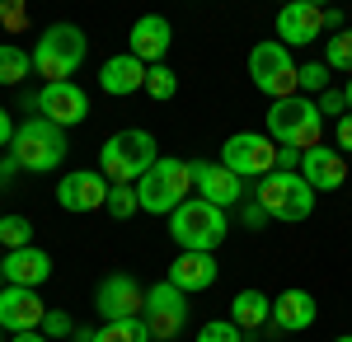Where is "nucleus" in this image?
Wrapping results in <instances>:
<instances>
[{
  "label": "nucleus",
  "instance_id": "nucleus-1",
  "mask_svg": "<svg viewBox=\"0 0 352 342\" xmlns=\"http://www.w3.org/2000/svg\"><path fill=\"white\" fill-rule=\"evenodd\" d=\"M89 56V38L80 24H52L43 28L38 47H33V71L43 76V84H66Z\"/></svg>",
  "mask_w": 352,
  "mask_h": 342
},
{
  "label": "nucleus",
  "instance_id": "nucleus-2",
  "mask_svg": "<svg viewBox=\"0 0 352 342\" xmlns=\"http://www.w3.org/2000/svg\"><path fill=\"white\" fill-rule=\"evenodd\" d=\"M155 159H160L155 136L141 132V127H127V132H118V136L104 141V150H99V174H104L109 183H141Z\"/></svg>",
  "mask_w": 352,
  "mask_h": 342
},
{
  "label": "nucleus",
  "instance_id": "nucleus-3",
  "mask_svg": "<svg viewBox=\"0 0 352 342\" xmlns=\"http://www.w3.org/2000/svg\"><path fill=\"white\" fill-rule=\"evenodd\" d=\"M169 235H174V244H179L184 253H212L221 239L230 235V220H226L221 207L192 197V202H184V207L169 216Z\"/></svg>",
  "mask_w": 352,
  "mask_h": 342
},
{
  "label": "nucleus",
  "instance_id": "nucleus-4",
  "mask_svg": "<svg viewBox=\"0 0 352 342\" xmlns=\"http://www.w3.org/2000/svg\"><path fill=\"white\" fill-rule=\"evenodd\" d=\"M66 150H71L66 132L52 127L47 117H28L24 127L14 132V141H10V159L19 169H28V174H52L56 164L66 159Z\"/></svg>",
  "mask_w": 352,
  "mask_h": 342
},
{
  "label": "nucleus",
  "instance_id": "nucleus-5",
  "mask_svg": "<svg viewBox=\"0 0 352 342\" xmlns=\"http://www.w3.org/2000/svg\"><path fill=\"white\" fill-rule=\"evenodd\" d=\"M320 132H324V117H320L315 99H305V94L277 99V104L268 108V141L272 146L310 150V146H320Z\"/></svg>",
  "mask_w": 352,
  "mask_h": 342
},
{
  "label": "nucleus",
  "instance_id": "nucleus-6",
  "mask_svg": "<svg viewBox=\"0 0 352 342\" xmlns=\"http://www.w3.org/2000/svg\"><path fill=\"white\" fill-rule=\"evenodd\" d=\"M188 187H192V169L188 159H174V155H160L151 164V174L136 183V197H141V211H155V216H174V211L188 202Z\"/></svg>",
  "mask_w": 352,
  "mask_h": 342
},
{
  "label": "nucleus",
  "instance_id": "nucleus-7",
  "mask_svg": "<svg viewBox=\"0 0 352 342\" xmlns=\"http://www.w3.org/2000/svg\"><path fill=\"white\" fill-rule=\"evenodd\" d=\"M296 71H300V61L292 56V47H282L277 38H272V43H258V47L249 52V80L268 94L272 104L296 94Z\"/></svg>",
  "mask_w": 352,
  "mask_h": 342
},
{
  "label": "nucleus",
  "instance_id": "nucleus-8",
  "mask_svg": "<svg viewBox=\"0 0 352 342\" xmlns=\"http://www.w3.org/2000/svg\"><path fill=\"white\" fill-rule=\"evenodd\" d=\"M258 207L268 211V220L296 225L315 211V187L300 174H268V179H258Z\"/></svg>",
  "mask_w": 352,
  "mask_h": 342
},
{
  "label": "nucleus",
  "instance_id": "nucleus-9",
  "mask_svg": "<svg viewBox=\"0 0 352 342\" xmlns=\"http://www.w3.org/2000/svg\"><path fill=\"white\" fill-rule=\"evenodd\" d=\"M221 164L235 179H268L277 169V146L258 132H235V136H226V146H221Z\"/></svg>",
  "mask_w": 352,
  "mask_h": 342
},
{
  "label": "nucleus",
  "instance_id": "nucleus-10",
  "mask_svg": "<svg viewBox=\"0 0 352 342\" xmlns=\"http://www.w3.org/2000/svg\"><path fill=\"white\" fill-rule=\"evenodd\" d=\"M146 328H151V338L155 342H174L179 338V328L188 323V295L179 286H169V282H160V286L146 290Z\"/></svg>",
  "mask_w": 352,
  "mask_h": 342
},
{
  "label": "nucleus",
  "instance_id": "nucleus-11",
  "mask_svg": "<svg viewBox=\"0 0 352 342\" xmlns=\"http://www.w3.org/2000/svg\"><path fill=\"white\" fill-rule=\"evenodd\" d=\"M94 310H99V319H104V323L141 319V315H146V290H141V282H136V277L113 272V277H104V282H99V290H94Z\"/></svg>",
  "mask_w": 352,
  "mask_h": 342
},
{
  "label": "nucleus",
  "instance_id": "nucleus-12",
  "mask_svg": "<svg viewBox=\"0 0 352 342\" xmlns=\"http://www.w3.org/2000/svg\"><path fill=\"white\" fill-rule=\"evenodd\" d=\"M28 104L38 108V117H47V122L61 127V132L89 117V94H85L80 84H71V80H66V84H43Z\"/></svg>",
  "mask_w": 352,
  "mask_h": 342
},
{
  "label": "nucleus",
  "instance_id": "nucleus-13",
  "mask_svg": "<svg viewBox=\"0 0 352 342\" xmlns=\"http://www.w3.org/2000/svg\"><path fill=\"white\" fill-rule=\"evenodd\" d=\"M324 33V5L315 0H292L277 10V43L282 47H310Z\"/></svg>",
  "mask_w": 352,
  "mask_h": 342
},
{
  "label": "nucleus",
  "instance_id": "nucleus-14",
  "mask_svg": "<svg viewBox=\"0 0 352 342\" xmlns=\"http://www.w3.org/2000/svg\"><path fill=\"white\" fill-rule=\"evenodd\" d=\"M43 315H47V305L38 300V290L28 286H5L0 290V328L5 333H38L43 328Z\"/></svg>",
  "mask_w": 352,
  "mask_h": 342
},
{
  "label": "nucleus",
  "instance_id": "nucleus-15",
  "mask_svg": "<svg viewBox=\"0 0 352 342\" xmlns=\"http://www.w3.org/2000/svg\"><path fill=\"white\" fill-rule=\"evenodd\" d=\"M188 169H192V187H197L202 202H212V207H221V211L240 202V183L244 179H235L221 159H192Z\"/></svg>",
  "mask_w": 352,
  "mask_h": 342
},
{
  "label": "nucleus",
  "instance_id": "nucleus-16",
  "mask_svg": "<svg viewBox=\"0 0 352 342\" xmlns=\"http://www.w3.org/2000/svg\"><path fill=\"white\" fill-rule=\"evenodd\" d=\"M109 179L94 169H80V174H66L61 183H56V202H61V211H99L109 207Z\"/></svg>",
  "mask_w": 352,
  "mask_h": 342
},
{
  "label": "nucleus",
  "instance_id": "nucleus-17",
  "mask_svg": "<svg viewBox=\"0 0 352 342\" xmlns=\"http://www.w3.org/2000/svg\"><path fill=\"white\" fill-rule=\"evenodd\" d=\"M169 43H174V28L164 14H141L132 24V38H127V52L136 61H146V66H164V52H169Z\"/></svg>",
  "mask_w": 352,
  "mask_h": 342
},
{
  "label": "nucleus",
  "instance_id": "nucleus-18",
  "mask_svg": "<svg viewBox=\"0 0 352 342\" xmlns=\"http://www.w3.org/2000/svg\"><path fill=\"white\" fill-rule=\"evenodd\" d=\"M300 179L315 187V192H338L348 183V159L343 150H329V146H310L300 155Z\"/></svg>",
  "mask_w": 352,
  "mask_h": 342
},
{
  "label": "nucleus",
  "instance_id": "nucleus-19",
  "mask_svg": "<svg viewBox=\"0 0 352 342\" xmlns=\"http://www.w3.org/2000/svg\"><path fill=\"white\" fill-rule=\"evenodd\" d=\"M0 272H5V286H28L38 290L47 277H52V258L43 253V249H14V253H5L0 258Z\"/></svg>",
  "mask_w": 352,
  "mask_h": 342
},
{
  "label": "nucleus",
  "instance_id": "nucleus-20",
  "mask_svg": "<svg viewBox=\"0 0 352 342\" xmlns=\"http://www.w3.org/2000/svg\"><path fill=\"white\" fill-rule=\"evenodd\" d=\"M146 71H151L146 61H136L132 52H118L99 66V89L113 94V99H127L136 89H146Z\"/></svg>",
  "mask_w": 352,
  "mask_h": 342
},
{
  "label": "nucleus",
  "instance_id": "nucleus-21",
  "mask_svg": "<svg viewBox=\"0 0 352 342\" xmlns=\"http://www.w3.org/2000/svg\"><path fill=\"white\" fill-rule=\"evenodd\" d=\"M217 258H212V253H179V258H174V263H169V277H164V282H169V286H179L184 290V295H188V290H207V286H217Z\"/></svg>",
  "mask_w": 352,
  "mask_h": 342
},
{
  "label": "nucleus",
  "instance_id": "nucleus-22",
  "mask_svg": "<svg viewBox=\"0 0 352 342\" xmlns=\"http://www.w3.org/2000/svg\"><path fill=\"white\" fill-rule=\"evenodd\" d=\"M315 315H320V310H315V295L300 290V286L282 290V295L272 300V328H282V333H300V328H310Z\"/></svg>",
  "mask_w": 352,
  "mask_h": 342
},
{
  "label": "nucleus",
  "instance_id": "nucleus-23",
  "mask_svg": "<svg viewBox=\"0 0 352 342\" xmlns=\"http://www.w3.org/2000/svg\"><path fill=\"white\" fill-rule=\"evenodd\" d=\"M230 323L240 328V333H249V328H258V323H272V300L263 295V290H240L235 300H230Z\"/></svg>",
  "mask_w": 352,
  "mask_h": 342
},
{
  "label": "nucleus",
  "instance_id": "nucleus-24",
  "mask_svg": "<svg viewBox=\"0 0 352 342\" xmlns=\"http://www.w3.org/2000/svg\"><path fill=\"white\" fill-rule=\"evenodd\" d=\"M28 71H33V52L14 47V43H0V84H24Z\"/></svg>",
  "mask_w": 352,
  "mask_h": 342
},
{
  "label": "nucleus",
  "instance_id": "nucleus-25",
  "mask_svg": "<svg viewBox=\"0 0 352 342\" xmlns=\"http://www.w3.org/2000/svg\"><path fill=\"white\" fill-rule=\"evenodd\" d=\"M0 244H5V253L28 249V244H33V220L19 216V211H5V216H0Z\"/></svg>",
  "mask_w": 352,
  "mask_h": 342
},
{
  "label": "nucleus",
  "instance_id": "nucleus-26",
  "mask_svg": "<svg viewBox=\"0 0 352 342\" xmlns=\"http://www.w3.org/2000/svg\"><path fill=\"white\" fill-rule=\"evenodd\" d=\"M89 342H151L146 319H122V323H104Z\"/></svg>",
  "mask_w": 352,
  "mask_h": 342
},
{
  "label": "nucleus",
  "instance_id": "nucleus-27",
  "mask_svg": "<svg viewBox=\"0 0 352 342\" xmlns=\"http://www.w3.org/2000/svg\"><path fill=\"white\" fill-rule=\"evenodd\" d=\"M324 66H329V71H348V76H352V24L343 28V33H329Z\"/></svg>",
  "mask_w": 352,
  "mask_h": 342
},
{
  "label": "nucleus",
  "instance_id": "nucleus-28",
  "mask_svg": "<svg viewBox=\"0 0 352 342\" xmlns=\"http://www.w3.org/2000/svg\"><path fill=\"white\" fill-rule=\"evenodd\" d=\"M141 211V197H136L132 183H113L109 187V216H118V220H127V216H136Z\"/></svg>",
  "mask_w": 352,
  "mask_h": 342
},
{
  "label": "nucleus",
  "instance_id": "nucleus-29",
  "mask_svg": "<svg viewBox=\"0 0 352 342\" xmlns=\"http://www.w3.org/2000/svg\"><path fill=\"white\" fill-rule=\"evenodd\" d=\"M146 94H151V99H174V94H179V76H174L169 66H151V71H146Z\"/></svg>",
  "mask_w": 352,
  "mask_h": 342
},
{
  "label": "nucleus",
  "instance_id": "nucleus-30",
  "mask_svg": "<svg viewBox=\"0 0 352 342\" xmlns=\"http://www.w3.org/2000/svg\"><path fill=\"white\" fill-rule=\"evenodd\" d=\"M296 84L310 94V99L324 94V89H329V66H324V61H305V66L296 71Z\"/></svg>",
  "mask_w": 352,
  "mask_h": 342
},
{
  "label": "nucleus",
  "instance_id": "nucleus-31",
  "mask_svg": "<svg viewBox=\"0 0 352 342\" xmlns=\"http://www.w3.org/2000/svg\"><path fill=\"white\" fill-rule=\"evenodd\" d=\"M197 342H244V333L230 323V319H207L202 333H197Z\"/></svg>",
  "mask_w": 352,
  "mask_h": 342
},
{
  "label": "nucleus",
  "instance_id": "nucleus-32",
  "mask_svg": "<svg viewBox=\"0 0 352 342\" xmlns=\"http://www.w3.org/2000/svg\"><path fill=\"white\" fill-rule=\"evenodd\" d=\"M38 333H43V338H71L76 328H71V315H66V310H47Z\"/></svg>",
  "mask_w": 352,
  "mask_h": 342
},
{
  "label": "nucleus",
  "instance_id": "nucleus-33",
  "mask_svg": "<svg viewBox=\"0 0 352 342\" xmlns=\"http://www.w3.org/2000/svg\"><path fill=\"white\" fill-rule=\"evenodd\" d=\"M315 108H320V117H348V99H343V89H324V94H315Z\"/></svg>",
  "mask_w": 352,
  "mask_h": 342
},
{
  "label": "nucleus",
  "instance_id": "nucleus-34",
  "mask_svg": "<svg viewBox=\"0 0 352 342\" xmlns=\"http://www.w3.org/2000/svg\"><path fill=\"white\" fill-rule=\"evenodd\" d=\"M300 155L296 146H277V174H300Z\"/></svg>",
  "mask_w": 352,
  "mask_h": 342
},
{
  "label": "nucleus",
  "instance_id": "nucleus-35",
  "mask_svg": "<svg viewBox=\"0 0 352 342\" xmlns=\"http://www.w3.org/2000/svg\"><path fill=\"white\" fill-rule=\"evenodd\" d=\"M0 19H5V28H24V5H0Z\"/></svg>",
  "mask_w": 352,
  "mask_h": 342
},
{
  "label": "nucleus",
  "instance_id": "nucleus-36",
  "mask_svg": "<svg viewBox=\"0 0 352 342\" xmlns=\"http://www.w3.org/2000/svg\"><path fill=\"white\" fill-rule=\"evenodd\" d=\"M333 136H338V150L348 155V150H352V113H348V117H338V132H333Z\"/></svg>",
  "mask_w": 352,
  "mask_h": 342
},
{
  "label": "nucleus",
  "instance_id": "nucleus-37",
  "mask_svg": "<svg viewBox=\"0 0 352 342\" xmlns=\"http://www.w3.org/2000/svg\"><path fill=\"white\" fill-rule=\"evenodd\" d=\"M14 132H19V127H14V122H10V113L0 108V146H10V141H14Z\"/></svg>",
  "mask_w": 352,
  "mask_h": 342
},
{
  "label": "nucleus",
  "instance_id": "nucleus-38",
  "mask_svg": "<svg viewBox=\"0 0 352 342\" xmlns=\"http://www.w3.org/2000/svg\"><path fill=\"white\" fill-rule=\"evenodd\" d=\"M14 342H52V338H43V333H19Z\"/></svg>",
  "mask_w": 352,
  "mask_h": 342
},
{
  "label": "nucleus",
  "instance_id": "nucleus-39",
  "mask_svg": "<svg viewBox=\"0 0 352 342\" xmlns=\"http://www.w3.org/2000/svg\"><path fill=\"white\" fill-rule=\"evenodd\" d=\"M343 99H348V113H352V80H348V89H343Z\"/></svg>",
  "mask_w": 352,
  "mask_h": 342
},
{
  "label": "nucleus",
  "instance_id": "nucleus-40",
  "mask_svg": "<svg viewBox=\"0 0 352 342\" xmlns=\"http://www.w3.org/2000/svg\"><path fill=\"white\" fill-rule=\"evenodd\" d=\"M333 342H352V333H343V338H333Z\"/></svg>",
  "mask_w": 352,
  "mask_h": 342
},
{
  "label": "nucleus",
  "instance_id": "nucleus-41",
  "mask_svg": "<svg viewBox=\"0 0 352 342\" xmlns=\"http://www.w3.org/2000/svg\"><path fill=\"white\" fill-rule=\"evenodd\" d=\"M0 290H5V272H0Z\"/></svg>",
  "mask_w": 352,
  "mask_h": 342
},
{
  "label": "nucleus",
  "instance_id": "nucleus-42",
  "mask_svg": "<svg viewBox=\"0 0 352 342\" xmlns=\"http://www.w3.org/2000/svg\"><path fill=\"white\" fill-rule=\"evenodd\" d=\"M0 338H5V328H0Z\"/></svg>",
  "mask_w": 352,
  "mask_h": 342
}]
</instances>
